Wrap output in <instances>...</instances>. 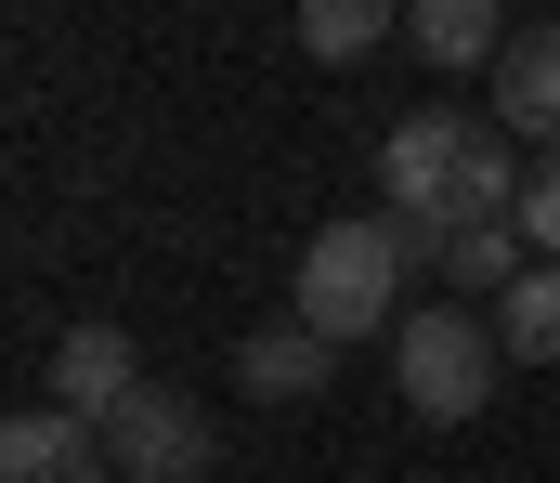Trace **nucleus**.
Listing matches in <instances>:
<instances>
[{"instance_id":"f257e3e1","label":"nucleus","mask_w":560,"mask_h":483,"mask_svg":"<svg viewBox=\"0 0 560 483\" xmlns=\"http://www.w3.org/2000/svg\"><path fill=\"white\" fill-rule=\"evenodd\" d=\"M378 209H392L418 249H443V235H469V222H522V170L495 145V118L418 105V118L378 131Z\"/></svg>"},{"instance_id":"f03ea898","label":"nucleus","mask_w":560,"mask_h":483,"mask_svg":"<svg viewBox=\"0 0 560 483\" xmlns=\"http://www.w3.org/2000/svg\"><path fill=\"white\" fill-rule=\"evenodd\" d=\"M405 262H430V249L392 209H352V222H326V235L300 249V301H287V314L313 326V340H392V326H405Z\"/></svg>"},{"instance_id":"7ed1b4c3","label":"nucleus","mask_w":560,"mask_h":483,"mask_svg":"<svg viewBox=\"0 0 560 483\" xmlns=\"http://www.w3.org/2000/svg\"><path fill=\"white\" fill-rule=\"evenodd\" d=\"M495 366H509V340L469 314V301H430V314L392 326V392L418 405V418H482V392H495Z\"/></svg>"},{"instance_id":"20e7f679","label":"nucleus","mask_w":560,"mask_h":483,"mask_svg":"<svg viewBox=\"0 0 560 483\" xmlns=\"http://www.w3.org/2000/svg\"><path fill=\"white\" fill-rule=\"evenodd\" d=\"M105 458H118V483H196L222 445H209V405H183L170 379H143L131 405L105 418Z\"/></svg>"},{"instance_id":"39448f33","label":"nucleus","mask_w":560,"mask_h":483,"mask_svg":"<svg viewBox=\"0 0 560 483\" xmlns=\"http://www.w3.org/2000/svg\"><path fill=\"white\" fill-rule=\"evenodd\" d=\"M0 483H118V458H105V432H92V418L26 405V418L0 432Z\"/></svg>"},{"instance_id":"423d86ee","label":"nucleus","mask_w":560,"mask_h":483,"mask_svg":"<svg viewBox=\"0 0 560 483\" xmlns=\"http://www.w3.org/2000/svg\"><path fill=\"white\" fill-rule=\"evenodd\" d=\"M131 392H143V353L118 340V326H66V340H52V405H66V418L105 432Z\"/></svg>"},{"instance_id":"0eeeda50","label":"nucleus","mask_w":560,"mask_h":483,"mask_svg":"<svg viewBox=\"0 0 560 483\" xmlns=\"http://www.w3.org/2000/svg\"><path fill=\"white\" fill-rule=\"evenodd\" d=\"M495 131L509 145H560V26H522L495 53Z\"/></svg>"},{"instance_id":"6e6552de","label":"nucleus","mask_w":560,"mask_h":483,"mask_svg":"<svg viewBox=\"0 0 560 483\" xmlns=\"http://www.w3.org/2000/svg\"><path fill=\"white\" fill-rule=\"evenodd\" d=\"M326 366H339V340H313L300 314H275V326H248V340H235V392H261V405L326 392Z\"/></svg>"},{"instance_id":"1a4fd4ad","label":"nucleus","mask_w":560,"mask_h":483,"mask_svg":"<svg viewBox=\"0 0 560 483\" xmlns=\"http://www.w3.org/2000/svg\"><path fill=\"white\" fill-rule=\"evenodd\" d=\"M522 26H509V0H405V53L430 66H495Z\"/></svg>"},{"instance_id":"9d476101","label":"nucleus","mask_w":560,"mask_h":483,"mask_svg":"<svg viewBox=\"0 0 560 483\" xmlns=\"http://www.w3.org/2000/svg\"><path fill=\"white\" fill-rule=\"evenodd\" d=\"M522 249H535V235H522V222H469V235H443V249H430V262H443V288H456V301H509V288H522V275H535V262H522Z\"/></svg>"},{"instance_id":"9b49d317","label":"nucleus","mask_w":560,"mask_h":483,"mask_svg":"<svg viewBox=\"0 0 560 483\" xmlns=\"http://www.w3.org/2000/svg\"><path fill=\"white\" fill-rule=\"evenodd\" d=\"M378 39H405V0H300V53L313 66H365Z\"/></svg>"},{"instance_id":"f8f14e48","label":"nucleus","mask_w":560,"mask_h":483,"mask_svg":"<svg viewBox=\"0 0 560 483\" xmlns=\"http://www.w3.org/2000/svg\"><path fill=\"white\" fill-rule=\"evenodd\" d=\"M495 340H509V366H560V262H535L495 301Z\"/></svg>"},{"instance_id":"ddd939ff","label":"nucleus","mask_w":560,"mask_h":483,"mask_svg":"<svg viewBox=\"0 0 560 483\" xmlns=\"http://www.w3.org/2000/svg\"><path fill=\"white\" fill-rule=\"evenodd\" d=\"M522 235H535V249L560 262V145H548L535 170H522Z\"/></svg>"}]
</instances>
